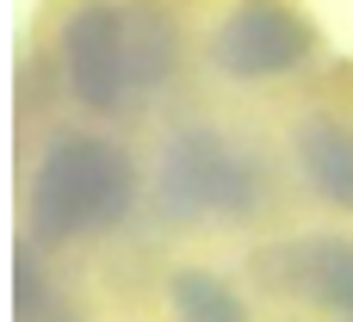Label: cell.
<instances>
[{
    "label": "cell",
    "instance_id": "obj_1",
    "mask_svg": "<svg viewBox=\"0 0 353 322\" xmlns=\"http://www.w3.org/2000/svg\"><path fill=\"white\" fill-rule=\"evenodd\" d=\"M137 205V168L112 137L62 130L43 143L31 174V236L37 242H74L93 230H118Z\"/></svg>",
    "mask_w": 353,
    "mask_h": 322
},
{
    "label": "cell",
    "instance_id": "obj_7",
    "mask_svg": "<svg viewBox=\"0 0 353 322\" xmlns=\"http://www.w3.org/2000/svg\"><path fill=\"white\" fill-rule=\"evenodd\" d=\"M174 62H180V25H174V12L155 6V0H137L130 6V81H137V93H155L174 74Z\"/></svg>",
    "mask_w": 353,
    "mask_h": 322
},
{
    "label": "cell",
    "instance_id": "obj_5",
    "mask_svg": "<svg viewBox=\"0 0 353 322\" xmlns=\"http://www.w3.org/2000/svg\"><path fill=\"white\" fill-rule=\"evenodd\" d=\"M254 279L273 298H304L329 316H353V236H298L254 254Z\"/></svg>",
    "mask_w": 353,
    "mask_h": 322
},
{
    "label": "cell",
    "instance_id": "obj_6",
    "mask_svg": "<svg viewBox=\"0 0 353 322\" xmlns=\"http://www.w3.org/2000/svg\"><path fill=\"white\" fill-rule=\"evenodd\" d=\"M292 143H298V168L316 186V199H329L335 211H353V124L304 118L292 130Z\"/></svg>",
    "mask_w": 353,
    "mask_h": 322
},
{
    "label": "cell",
    "instance_id": "obj_2",
    "mask_svg": "<svg viewBox=\"0 0 353 322\" xmlns=\"http://www.w3.org/2000/svg\"><path fill=\"white\" fill-rule=\"evenodd\" d=\"M155 199L168 217L192 223V217H254L267 205V174L254 155H242L223 130L211 124H180L161 149V168H155Z\"/></svg>",
    "mask_w": 353,
    "mask_h": 322
},
{
    "label": "cell",
    "instance_id": "obj_9",
    "mask_svg": "<svg viewBox=\"0 0 353 322\" xmlns=\"http://www.w3.org/2000/svg\"><path fill=\"white\" fill-rule=\"evenodd\" d=\"M37 322H81V316H74V310L62 304V310H50V316H37Z\"/></svg>",
    "mask_w": 353,
    "mask_h": 322
},
{
    "label": "cell",
    "instance_id": "obj_4",
    "mask_svg": "<svg viewBox=\"0 0 353 322\" xmlns=\"http://www.w3.org/2000/svg\"><path fill=\"white\" fill-rule=\"evenodd\" d=\"M316 56V19L292 0H236L211 31V62L236 81L292 74Z\"/></svg>",
    "mask_w": 353,
    "mask_h": 322
},
{
    "label": "cell",
    "instance_id": "obj_3",
    "mask_svg": "<svg viewBox=\"0 0 353 322\" xmlns=\"http://www.w3.org/2000/svg\"><path fill=\"white\" fill-rule=\"evenodd\" d=\"M62 81L99 118H118L137 99V81H130V6H118V0H74L68 6V19H62Z\"/></svg>",
    "mask_w": 353,
    "mask_h": 322
},
{
    "label": "cell",
    "instance_id": "obj_8",
    "mask_svg": "<svg viewBox=\"0 0 353 322\" xmlns=\"http://www.w3.org/2000/svg\"><path fill=\"white\" fill-rule=\"evenodd\" d=\"M168 304L174 322H248V298L211 267H180L168 279Z\"/></svg>",
    "mask_w": 353,
    "mask_h": 322
}]
</instances>
